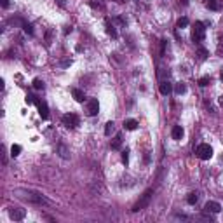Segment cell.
<instances>
[{"label":"cell","instance_id":"cell-1","mask_svg":"<svg viewBox=\"0 0 223 223\" xmlns=\"http://www.w3.org/2000/svg\"><path fill=\"white\" fill-rule=\"evenodd\" d=\"M14 195L23 199V201H28L31 204H37V206H45L49 204V201L45 199L40 192H35V190H30V188H16L14 190Z\"/></svg>","mask_w":223,"mask_h":223},{"label":"cell","instance_id":"cell-2","mask_svg":"<svg viewBox=\"0 0 223 223\" xmlns=\"http://www.w3.org/2000/svg\"><path fill=\"white\" fill-rule=\"evenodd\" d=\"M152 195H153V190H152V188L145 190V193L140 197V201L132 206V213H140V211H143L145 207L150 204V201H152Z\"/></svg>","mask_w":223,"mask_h":223},{"label":"cell","instance_id":"cell-3","mask_svg":"<svg viewBox=\"0 0 223 223\" xmlns=\"http://www.w3.org/2000/svg\"><path fill=\"white\" fill-rule=\"evenodd\" d=\"M204 39H206V26H204V23L195 21V25H193V28H192V40L195 42V44H201Z\"/></svg>","mask_w":223,"mask_h":223},{"label":"cell","instance_id":"cell-4","mask_svg":"<svg viewBox=\"0 0 223 223\" xmlns=\"http://www.w3.org/2000/svg\"><path fill=\"white\" fill-rule=\"evenodd\" d=\"M195 153H197V157L202 159V160H209V159L213 157V148H211L207 143H202L195 148Z\"/></svg>","mask_w":223,"mask_h":223},{"label":"cell","instance_id":"cell-5","mask_svg":"<svg viewBox=\"0 0 223 223\" xmlns=\"http://www.w3.org/2000/svg\"><path fill=\"white\" fill-rule=\"evenodd\" d=\"M61 122H63V126L68 127V129H75V127L79 126L80 120H79V115H75V114H66V115H63Z\"/></svg>","mask_w":223,"mask_h":223},{"label":"cell","instance_id":"cell-6","mask_svg":"<svg viewBox=\"0 0 223 223\" xmlns=\"http://www.w3.org/2000/svg\"><path fill=\"white\" fill-rule=\"evenodd\" d=\"M86 112H87L89 117H94V115H98V112H100V103H98L96 98H92V100L87 101V105H86Z\"/></svg>","mask_w":223,"mask_h":223},{"label":"cell","instance_id":"cell-7","mask_svg":"<svg viewBox=\"0 0 223 223\" xmlns=\"http://www.w3.org/2000/svg\"><path fill=\"white\" fill-rule=\"evenodd\" d=\"M25 214H26V211L21 209V207H11L9 209V216L14 221H21V220L25 218Z\"/></svg>","mask_w":223,"mask_h":223},{"label":"cell","instance_id":"cell-8","mask_svg":"<svg viewBox=\"0 0 223 223\" xmlns=\"http://www.w3.org/2000/svg\"><path fill=\"white\" fill-rule=\"evenodd\" d=\"M220 211H221V206H220L218 202H214V201H209V202H206V206H204V213L218 214Z\"/></svg>","mask_w":223,"mask_h":223},{"label":"cell","instance_id":"cell-9","mask_svg":"<svg viewBox=\"0 0 223 223\" xmlns=\"http://www.w3.org/2000/svg\"><path fill=\"white\" fill-rule=\"evenodd\" d=\"M160 94H164V96H169L171 92H173V84L169 82V80H162L160 82Z\"/></svg>","mask_w":223,"mask_h":223},{"label":"cell","instance_id":"cell-10","mask_svg":"<svg viewBox=\"0 0 223 223\" xmlns=\"http://www.w3.org/2000/svg\"><path fill=\"white\" fill-rule=\"evenodd\" d=\"M37 106H39V114L42 118H47L49 117V108H47V103L45 101H37Z\"/></svg>","mask_w":223,"mask_h":223},{"label":"cell","instance_id":"cell-11","mask_svg":"<svg viewBox=\"0 0 223 223\" xmlns=\"http://www.w3.org/2000/svg\"><path fill=\"white\" fill-rule=\"evenodd\" d=\"M72 96L75 98V101H79V103H84V101H86V94H84V91H80L79 87H72Z\"/></svg>","mask_w":223,"mask_h":223},{"label":"cell","instance_id":"cell-12","mask_svg":"<svg viewBox=\"0 0 223 223\" xmlns=\"http://www.w3.org/2000/svg\"><path fill=\"white\" fill-rule=\"evenodd\" d=\"M183 134H185V131H183V127H181V126H174V127H173V131H171L173 140H181Z\"/></svg>","mask_w":223,"mask_h":223},{"label":"cell","instance_id":"cell-13","mask_svg":"<svg viewBox=\"0 0 223 223\" xmlns=\"http://www.w3.org/2000/svg\"><path fill=\"white\" fill-rule=\"evenodd\" d=\"M136 127H138V120H134V118H126V120H124V129L134 131Z\"/></svg>","mask_w":223,"mask_h":223},{"label":"cell","instance_id":"cell-14","mask_svg":"<svg viewBox=\"0 0 223 223\" xmlns=\"http://www.w3.org/2000/svg\"><path fill=\"white\" fill-rule=\"evenodd\" d=\"M206 7H207V9H211V11L221 9V5H220L218 0H206Z\"/></svg>","mask_w":223,"mask_h":223},{"label":"cell","instance_id":"cell-15","mask_svg":"<svg viewBox=\"0 0 223 223\" xmlns=\"http://www.w3.org/2000/svg\"><path fill=\"white\" fill-rule=\"evenodd\" d=\"M197 201H199V193H197V192H190V193H188V197H187V202H188L190 206L197 204Z\"/></svg>","mask_w":223,"mask_h":223},{"label":"cell","instance_id":"cell-16","mask_svg":"<svg viewBox=\"0 0 223 223\" xmlns=\"http://www.w3.org/2000/svg\"><path fill=\"white\" fill-rule=\"evenodd\" d=\"M120 145H122V134H117V136H115V140L112 141V148L118 150V148H120Z\"/></svg>","mask_w":223,"mask_h":223},{"label":"cell","instance_id":"cell-17","mask_svg":"<svg viewBox=\"0 0 223 223\" xmlns=\"http://www.w3.org/2000/svg\"><path fill=\"white\" fill-rule=\"evenodd\" d=\"M174 92H176V94H185V92H187V86H185L183 82L176 84V87H174Z\"/></svg>","mask_w":223,"mask_h":223},{"label":"cell","instance_id":"cell-18","mask_svg":"<svg viewBox=\"0 0 223 223\" xmlns=\"http://www.w3.org/2000/svg\"><path fill=\"white\" fill-rule=\"evenodd\" d=\"M114 129H115V124H114V120H110V122H106V126H105V134H106V136H110L112 132H114Z\"/></svg>","mask_w":223,"mask_h":223},{"label":"cell","instance_id":"cell-19","mask_svg":"<svg viewBox=\"0 0 223 223\" xmlns=\"http://www.w3.org/2000/svg\"><path fill=\"white\" fill-rule=\"evenodd\" d=\"M106 33H108V35H112L114 39H117V31H115V28L112 26V25H110L108 19H106Z\"/></svg>","mask_w":223,"mask_h":223},{"label":"cell","instance_id":"cell-20","mask_svg":"<svg viewBox=\"0 0 223 223\" xmlns=\"http://www.w3.org/2000/svg\"><path fill=\"white\" fill-rule=\"evenodd\" d=\"M211 84V77L209 75H206V77H201V79H199V86H201V87H206V86H209Z\"/></svg>","mask_w":223,"mask_h":223},{"label":"cell","instance_id":"cell-21","mask_svg":"<svg viewBox=\"0 0 223 223\" xmlns=\"http://www.w3.org/2000/svg\"><path fill=\"white\" fill-rule=\"evenodd\" d=\"M19 153H21V146L19 145H12L11 146V157H18Z\"/></svg>","mask_w":223,"mask_h":223},{"label":"cell","instance_id":"cell-22","mask_svg":"<svg viewBox=\"0 0 223 223\" xmlns=\"http://www.w3.org/2000/svg\"><path fill=\"white\" fill-rule=\"evenodd\" d=\"M188 26V18H179L178 19V23H176V28H187Z\"/></svg>","mask_w":223,"mask_h":223},{"label":"cell","instance_id":"cell-23","mask_svg":"<svg viewBox=\"0 0 223 223\" xmlns=\"http://www.w3.org/2000/svg\"><path fill=\"white\" fill-rule=\"evenodd\" d=\"M23 30H25V33H28V35H33V26H31L30 23L23 21Z\"/></svg>","mask_w":223,"mask_h":223},{"label":"cell","instance_id":"cell-24","mask_svg":"<svg viewBox=\"0 0 223 223\" xmlns=\"http://www.w3.org/2000/svg\"><path fill=\"white\" fill-rule=\"evenodd\" d=\"M197 53H199V58H201V59H206V58L209 56V53H207L204 47H199L197 49Z\"/></svg>","mask_w":223,"mask_h":223},{"label":"cell","instance_id":"cell-25","mask_svg":"<svg viewBox=\"0 0 223 223\" xmlns=\"http://www.w3.org/2000/svg\"><path fill=\"white\" fill-rule=\"evenodd\" d=\"M58 150H59V155H61L63 159H68V157H70V155H68V152H66V148L63 146V145H59V148H58Z\"/></svg>","mask_w":223,"mask_h":223},{"label":"cell","instance_id":"cell-26","mask_svg":"<svg viewBox=\"0 0 223 223\" xmlns=\"http://www.w3.org/2000/svg\"><path fill=\"white\" fill-rule=\"evenodd\" d=\"M33 87L39 89V91H40V89H44V82H42L40 79H35V80H33Z\"/></svg>","mask_w":223,"mask_h":223},{"label":"cell","instance_id":"cell-27","mask_svg":"<svg viewBox=\"0 0 223 223\" xmlns=\"http://www.w3.org/2000/svg\"><path fill=\"white\" fill-rule=\"evenodd\" d=\"M122 162L127 166V162H129V150H122Z\"/></svg>","mask_w":223,"mask_h":223},{"label":"cell","instance_id":"cell-28","mask_svg":"<svg viewBox=\"0 0 223 223\" xmlns=\"http://www.w3.org/2000/svg\"><path fill=\"white\" fill-rule=\"evenodd\" d=\"M26 103H28V105H31V103H37L35 96H33V94H28V96H26Z\"/></svg>","mask_w":223,"mask_h":223},{"label":"cell","instance_id":"cell-29","mask_svg":"<svg viewBox=\"0 0 223 223\" xmlns=\"http://www.w3.org/2000/svg\"><path fill=\"white\" fill-rule=\"evenodd\" d=\"M216 51H218V54H220V56L223 58V39L220 40V44H218V49H216Z\"/></svg>","mask_w":223,"mask_h":223},{"label":"cell","instance_id":"cell-30","mask_svg":"<svg viewBox=\"0 0 223 223\" xmlns=\"http://www.w3.org/2000/svg\"><path fill=\"white\" fill-rule=\"evenodd\" d=\"M0 4H2L4 9H7V7H9V0H0Z\"/></svg>","mask_w":223,"mask_h":223},{"label":"cell","instance_id":"cell-31","mask_svg":"<svg viewBox=\"0 0 223 223\" xmlns=\"http://www.w3.org/2000/svg\"><path fill=\"white\" fill-rule=\"evenodd\" d=\"M72 65V59H65V61H61V66H68Z\"/></svg>","mask_w":223,"mask_h":223},{"label":"cell","instance_id":"cell-32","mask_svg":"<svg viewBox=\"0 0 223 223\" xmlns=\"http://www.w3.org/2000/svg\"><path fill=\"white\" fill-rule=\"evenodd\" d=\"M220 105L223 106V96H220Z\"/></svg>","mask_w":223,"mask_h":223},{"label":"cell","instance_id":"cell-33","mask_svg":"<svg viewBox=\"0 0 223 223\" xmlns=\"http://www.w3.org/2000/svg\"><path fill=\"white\" fill-rule=\"evenodd\" d=\"M220 79H221V80H223V70H221V73H220Z\"/></svg>","mask_w":223,"mask_h":223}]
</instances>
